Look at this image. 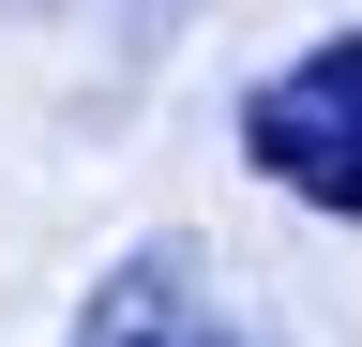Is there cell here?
<instances>
[{
    "mask_svg": "<svg viewBox=\"0 0 362 347\" xmlns=\"http://www.w3.org/2000/svg\"><path fill=\"white\" fill-rule=\"evenodd\" d=\"M242 166L272 196L362 227V30H317V46H287L242 91Z\"/></svg>",
    "mask_w": 362,
    "mask_h": 347,
    "instance_id": "cell-1",
    "label": "cell"
},
{
    "mask_svg": "<svg viewBox=\"0 0 362 347\" xmlns=\"http://www.w3.org/2000/svg\"><path fill=\"white\" fill-rule=\"evenodd\" d=\"M61 347H272V317L226 287L211 242L166 227V242H136V257H106V272H90V302H76Z\"/></svg>",
    "mask_w": 362,
    "mask_h": 347,
    "instance_id": "cell-2",
    "label": "cell"
},
{
    "mask_svg": "<svg viewBox=\"0 0 362 347\" xmlns=\"http://www.w3.org/2000/svg\"><path fill=\"white\" fill-rule=\"evenodd\" d=\"M30 16H61V0H0V30H30Z\"/></svg>",
    "mask_w": 362,
    "mask_h": 347,
    "instance_id": "cell-3",
    "label": "cell"
}]
</instances>
